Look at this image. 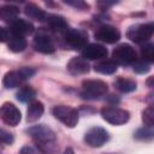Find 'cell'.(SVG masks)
<instances>
[{
  "label": "cell",
  "instance_id": "cell-6",
  "mask_svg": "<svg viewBox=\"0 0 154 154\" xmlns=\"http://www.w3.org/2000/svg\"><path fill=\"white\" fill-rule=\"evenodd\" d=\"M113 61H117L119 64L123 65H129V64H134L137 60V53L135 51V48L130 45L123 43L117 46L113 49Z\"/></svg>",
  "mask_w": 154,
  "mask_h": 154
},
{
  "label": "cell",
  "instance_id": "cell-27",
  "mask_svg": "<svg viewBox=\"0 0 154 154\" xmlns=\"http://www.w3.org/2000/svg\"><path fill=\"white\" fill-rule=\"evenodd\" d=\"M150 70V64L144 60H136L134 63V71L137 73H147Z\"/></svg>",
  "mask_w": 154,
  "mask_h": 154
},
{
  "label": "cell",
  "instance_id": "cell-29",
  "mask_svg": "<svg viewBox=\"0 0 154 154\" xmlns=\"http://www.w3.org/2000/svg\"><path fill=\"white\" fill-rule=\"evenodd\" d=\"M10 38V32L7 29L0 26V42H5V41H8Z\"/></svg>",
  "mask_w": 154,
  "mask_h": 154
},
{
  "label": "cell",
  "instance_id": "cell-11",
  "mask_svg": "<svg viewBox=\"0 0 154 154\" xmlns=\"http://www.w3.org/2000/svg\"><path fill=\"white\" fill-rule=\"evenodd\" d=\"M95 38L105 43H116L120 38V32L116 26L105 24L96 29Z\"/></svg>",
  "mask_w": 154,
  "mask_h": 154
},
{
  "label": "cell",
  "instance_id": "cell-5",
  "mask_svg": "<svg viewBox=\"0 0 154 154\" xmlns=\"http://www.w3.org/2000/svg\"><path fill=\"white\" fill-rule=\"evenodd\" d=\"M53 116L69 128H73L78 123V112H77V109H75L72 107H69V106H64V105L55 106L53 108Z\"/></svg>",
  "mask_w": 154,
  "mask_h": 154
},
{
  "label": "cell",
  "instance_id": "cell-4",
  "mask_svg": "<svg viewBox=\"0 0 154 154\" xmlns=\"http://www.w3.org/2000/svg\"><path fill=\"white\" fill-rule=\"evenodd\" d=\"M154 31V25L153 23H146V24H136L129 28L126 35L128 37L137 43H144L148 41Z\"/></svg>",
  "mask_w": 154,
  "mask_h": 154
},
{
  "label": "cell",
  "instance_id": "cell-7",
  "mask_svg": "<svg viewBox=\"0 0 154 154\" xmlns=\"http://www.w3.org/2000/svg\"><path fill=\"white\" fill-rule=\"evenodd\" d=\"M101 116L106 122H108L113 125L125 124L130 118V114L128 111L118 108V107H111V106L103 107L101 109Z\"/></svg>",
  "mask_w": 154,
  "mask_h": 154
},
{
  "label": "cell",
  "instance_id": "cell-12",
  "mask_svg": "<svg viewBox=\"0 0 154 154\" xmlns=\"http://www.w3.org/2000/svg\"><path fill=\"white\" fill-rule=\"evenodd\" d=\"M107 54H108L107 48L97 43L87 45L82 51V55L85 60H100L106 58Z\"/></svg>",
  "mask_w": 154,
  "mask_h": 154
},
{
  "label": "cell",
  "instance_id": "cell-18",
  "mask_svg": "<svg viewBox=\"0 0 154 154\" xmlns=\"http://www.w3.org/2000/svg\"><path fill=\"white\" fill-rule=\"evenodd\" d=\"M19 8L14 5H4L0 7V19L7 23H12L18 18Z\"/></svg>",
  "mask_w": 154,
  "mask_h": 154
},
{
  "label": "cell",
  "instance_id": "cell-14",
  "mask_svg": "<svg viewBox=\"0 0 154 154\" xmlns=\"http://www.w3.org/2000/svg\"><path fill=\"white\" fill-rule=\"evenodd\" d=\"M32 31H34V25L29 20L17 18L14 22L11 23V32H12V35L25 37L26 35L32 34Z\"/></svg>",
  "mask_w": 154,
  "mask_h": 154
},
{
  "label": "cell",
  "instance_id": "cell-20",
  "mask_svg": "<svg viewBox=\"0 0 154 154\" xmlns=\"http://www.w3.org/2000/svg\"><path fill=\"white\" fill-rule=\"evenodd\" d=\"M94 70L102 75H112L117 71V63L113 60H101L95 64Z\"/></svg>",
  "mask_w": 154,
  "mask_h": 154
},
{
  "label": "cell",
  "instance_id": "cell-32",
  "mask_svg": "<svg viewBox=\"0 0 154 154\" xmlns=\"http://www.w3.org/2000/svg\"><path fill=\"white\" fill-rule=\"evenodd\" d=\"M64 154H75V153H73V150H72L71 148H67V149L64 152Z\"/></svg>",
  "mask_w": 154,
  "mask_h": 154
},
{
  "label": "cell",
  "instance_id": "cell-26",
  "mask_svg": "<svg viewBox=\"0 0 154 154\" xmlns=\"http://www.w3.org/2000/svg\"><path fill=\"white\" fill-rule=\"evenodd\" d=\"M142 119L146 126L152 128L153 126V120H154V112H153V106H148L143 113H142Z\"/></svg>",
  "mask_w": 154,
  "mask_h": 154
},
{
  "label": "cell",
  "instance_id": "cell-17",
  "mask_svg": "<svg viewBox=\"0 0 154 154\" xmlns=\"http://www.w3.org/2000/svg\"><path fill=\"white\" fill-rule=\"evenodd\" d=\"M43 111H45V107H43V103L40 102V101H32L30 102L29 107H28V112H26V119L28 122L32 123V122H36L41 118V116L43 114Z\"/></svg>",
  "mask_w": 154,
  "mask_h": 154
},
{
  "label": "cell",
  "instance_id": "cell-1",
  "mask_svg": "<svg viewBox=\"0 0 154 154\" xmlns=\"http://www.w3.org/2000/svg\"><path fill=\"white\" fill-rule=\"evenodd\" d=\"M28 134L32 137L42 154H57L55 134L45 125H35L28 129Z\"/></svg>",
  "mask_w": 154,
  "mask_h": 154
},
{
  "label": "cell",
  "instance_id": "cell-21",
  "mask_svg": "<svg viewBox=\"0 0 154 154\" xmlns=\"http://www.w3.org/2000/svg\"><path fill=\"white\" fill-rule=\"evenodd\" d=\"M7 43H8L10 51L16 52V53L23 52L26 48V40H25V37H22V36L12 35V36H10Z\"/></svg>",
  "mask_w": 154,
  "mask_h": 154
},
{
  "label": "cell",
  "instance_id": "cell-25",
  "mask_svg": "<svg viewBox=\"0 0 154 154\" xmlns=\"http://www.w3.org/2000/svg\"><path fill=\"white\" fill-rule=\"evenodd\" d=\"M153 130L152 128H142V129H138L137 132L135 134V137L137 140H142V141H148V140H152L153 138Z\"/></svg>",
  "mask_w": 154,
  "mask_h": 154
},
{
  "label": "cell",
  "instance_id": "cell-10",
  "mask_svg": "<svg viewBox=\"0 0 154 154\" xmlns=\"http://www.w3.org/2000/svg\"><path fill=\"white\" fill-rule=\"evenodd\" d=\"M0 118L5 124L10 126H16L22 119V114L17 106L11 102H5L0 107Z\"/></svg>",
  "mask_w": 154,
  "mask_h": 154
},
{
  "label": "cell",
  "instance_id": "cell-16",
  "mask_svg": "<svg viewBox=\"0 0 154 154\" xmlns=\"http://www.w3.org/2000/svg\"><path fill=\"white\" fill-rule=\"evenodd\" d=\"M67 70L71 75H75V76L83 75V73H87L89 71V64L84 58L76 57V58H72L69 61Z\"/></svg>",
  "mask_w": 154,
  "mask_h": 154
},
{
  "label": "cell",
  "instance_id": "cell-3",
  "mask_svg": "<svg viewBox=\"0 0 154 154\" xmlns=\"http://www.w3.org/2000/svg\"><path fill=\"white\" fill-rule=\"evenodd\" d=\"M35 73V70L32 67H22L17 71H10L5 75L2 84L5 88H17L20 84H23L28 78H30Z\"/></svg>",
  "mask_w": 154,
  "mask_h": 154
},
{
  "label": "cell",
  "instance_id": "cell-19",
  "mask_svg": "<svg viewBox=\"0 0 154 154\" xmlns=\"http://www.w3.org/2000/svg\"><path fill=\"white\" fill-rule=\"evenodd\" d=\"M24 12L29 18L38 22H43L47 18V13L35 4H28L24 8Z\"/></svg>",
  "mask_w": 154,
  "mask_h": 154
},
{
  "label": "cell",
  "instance_id": "cell-24",
  "mask_svg": "<svg viewBox=\"0 0 154 154\" xmlns=\"http://www.w3.org/2000/svg\"><path fill=\"white\" fill-rule=\"evenodd\" d=\"M141 55L142 60L147 63H153L154 61V46L152 43H144L141 47Z\"/></svg>",
  "mask_w": 154,
  "mask_h": 154
},
{
  "label": "cell",
  "instance_id": "cell-15",
  "mask_svg": "<svg viewBox=\"0 0 154 154\" xmlns=\"http://www.w3.org/2000/svg\"><path fill=\"white\" fill-rule=\"evenodd\" d=\"M47 22V26L54 31V32H59V34H64L69 28H67V22L65 20L64 17L58 16V14H49L46 18Z\"/></svg>",
  "mask_w": 154,
  "mask_h": 154
},
{
  "label": "cell",
  "instance_id": "cell-28",
  "mask_svg": "<svg viewBox=\"0 0 154 154\" xmlns=\"http://www.w3.org/2000/svg\"><path fill=\"white\" fill-rule=\"evenodd\" d=\"M12 142H13V136L8 131H6V130H4V129L0 128V143L10 144Z\"/></svg>",
  "mask_w": 154,
  "mask_h": 154
},
{
  "label": "cell",
  "instance_id": "cell-2",
  "mask_svg": "<svg viewBox=\"0 0 154 154\" xmlns=\"http://www.w3.org/2000/svg\"><path fill=\"white\" fill-rule=\"evenodd\" d=\"M107 84L100 79H87L82 83L81 96L84 99H100L107 94Z\"/></svg>",
  "mask_w": 154,
  "mask_h": 154
},
{
  "label": "cell",
  "instance_id": "cell-9",
  "mask_svg": "<svg viewBox=\"0 0 154 154\" xmlns=\"http://www.w3.org/2000/svg\"><path fill=\"white\" fill-rule=\"evenodd\" d=\"M64 38H65V42L73 49L84 48L88 42V35L85 31L79 29H72V28L67 29L64 32Z\"/></svg>",
  "mask_w": 154,
  "mask_h": 154
},
{
  "label": "cell",
  "instance_id": "cell-23",
  "mask_svg": "<svg viewBox=\"0 0 154 154\" xmlns=\"http://www.w3.org/2000/svg\"><path fill=\"white\" fill-rule=\"evenodd\" d=\"M114 85L122 93H130L136 89V82L129 78H118L114 82Z\"/></svg>",
  "mask_w": 154,
  "mask_h": 154
},
{
  "label": "cell",
  "instance_id": "cell-30",
  "mask_svg": "<svg viewBox=\"0 0 154 154\" xmlns=\"http://www.w3.org/2000/svg\"><path fill=\"white\" fill-rule=\"evenodd\" d=\"M19 154H37V152L32 148V147H29V146H24L20 150H19Z\"/></svg>",
  "mask_w": 154,
  "mask_h": 154
},
{
  "label": "cell",
  "instance_id": "cell-13",
  "mask_svg": "<svg viewBox=\"0 0 154 154\" xmlns=\"http://www.w3.org/2000/svg\"><path fill=\"white\" fill-rule=\"evenodd\" d=\"M34 48L40 52V53H43V54H51L55 51V47H54V43L52 41V38L41 32V34H37L34 38Z\"/></svg>",
  "mask_w": 154,
  "mask_h": 154
},
{
  "label": "cell",
  "instance_id": "cell-31",
  "mask_svg": "<svg viewBox=\"0 0 154 154\" xmlns=\"http://www.w3.org/2000/svg\"><path fill=\"white\" fill-rule=\"evenodd\" d=\"M66 4H69L71 6H75L77 8H85V7H88V5L85 2H83V1H66Z\"/></svg>",
  "mask_w": 154,
  "mask_h": 154
},
{
  "label": "cell",
  "instance_id": "cell-22",
  "mask_svg": "<svg viewBox=\"0 0 154 154\" xmlns=\"http://www.w3.org/2000/svg\"><path fill=\"white\" fill-rule=\"evenodd\" d=\"M36 96L35 89H32L30 85H24L22 87L18 93H17V99L20 102H32V100Z\"/></svg>",
  "mask_w": 154,
  "mask_h": 154
},
{
  "label": "cell",
  "instance_id": "cell-8",
  "mask_svg": "<svg viewBox=\"0 0 154 154\" xmlns=\"http://www.w3.org/2000/svg\"><path fill=\"white\" fill-rule=\"evenodd\" d=\"M108 138H109V135L105 129L95 126L87 131V134L84 136V142L89 147L99 148V147L103 146L108 141Z\"/></svg>",
  "mask_w": 154,
  "mask_h": 154
}]
</instances>
